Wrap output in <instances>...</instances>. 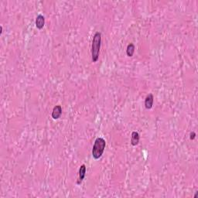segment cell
<instances>
[{
    "mask_svg": "<svg viewBox=\"0 0 198 198\" xmlns=\"http://www.w3.org/2000/svg\"><path fill=\"white\" fill-rule=\"evenodd\" d=\"M101 43H102V34L100 32H96L94 35L92 45H91V59L94 63L98 61L99 57Z\"/></svg>",
    "mask_w": 198,
    "mask_h": 198,
    "instance_id": "cell-1",
    "label": "cell"
},
{
    "mask_svg": "<svg viewBox=\"0 0 198 198\" xmlns=\"http://www.w3.org/2000/svg\"><path fill=\"white\" fill-rule=\"evenodd\" d=\"M106 146V142L103 138H97L95 141L93 149H92V156L95 160H98L102 157Z\"/></svg>",
    "mask_w": 198,
    "mask_h": 198,
    "instance_id": "cell-2",
    "label": "cell"
},
{
    "mask_svg": "<svg viewBox=\"0 0 198 198\" xmlns=\"http://www.w3.org/2000/svg\"><path fill=\"white\" fill-rule=\"evenodd\" d=\"M85 174H86V166L84 164H82L79 169V172H78V179H77V183L81 184L82 183L83 180L84 179L85 177Z\"/></svg>",
    "mask_w": 198,
    "mask_h": 198,
    "instance_id": "cell-3",
    "label": "cell"
},
{
    "mask_svg": "<svg viewBox=\"0 0 198 198\" xmlns=\"http://www.w3.org/2000/svg\"><path fill=\"white\" fill-rule=\"evenodd\" d=\"M62 114V107L60 105H56L54 106V109H53L52 112V118L54 119H58L60 117Z\"/></svg>",
    "mask_w": 198,
    "mask_h": 198,
    "instance_id": "cell-4",
    "label": "cell"
},
{
    "mask_svg": "<svg viewBox=\"0 0 198 198\" xmlns=\"http://www.w3.org/2000/svg\"><path fill=\"white\" fill-rule=\"evenodd\" d=\"M153 102H154V98H153V94H149L146 96L145 99V107L146 109H151L153 108Z\"/></svg>",
    "mask_w": 198,
    "mask_h": 198,
    "instance_id": "cell-5",
    "label": "cell"
},
{
    "mask_svg": "<svg viewBox=\"0 0 198 198\" xmlns=\"http://www.w3.org/2000/svg\"><path fill=\"white\" fill-rule=\"evenodd\" d=\"M44 24H45V18L43 15L40 14L37 16V19H36V26L39 30L44 28Z\"/></svg>",
    "mask_w": 198,
    "mask_h": 198,
    "instance_id": "cell-6",
    "label": "cell"
},
{
    "mask_svg": "<svg viewBox=\"0 0 198 198\" xmlns=\"http://www.w3.org/2000/svg\"><path fill=\"white\" fill-rule=\"evenodd\" d=\"M139 142V134L137 131H132L131 137V144L133 146H137Z\"/></svg>",
    "mask_w": 198,
    "mask_h": 198,
    "instance_id": "cell-7",
    "label": "cell"
},
{
    "mask_svg": "<svg viewBox=\"0 0 198 198\" xmlns=\"http://www.w3.org/2000/svg\"><path fill=\"white\" fill-rule=\"evenodd\" d=\"M134 52H135V46H134L133 44H129L128 46H127L126 48V54L128 57H132L134 54Z\"/></svg>",
    "mask_w": 198,
    "mask_h": 198,
    "instance_id": "cell-8",
    "label": "cell"
},
{
    "mask_svg": "<svg viewBox=\"0 0 198 198\" xmlns=\"http://www.w3.org/2000/svg\"><path fill=\"white\" fill-rule=\"evenodd\" d=\"M195 137H196V133H195L194 131H192L190 133V138L191 140H193L195 138Z\"/></svg>",
    "mask_w": 198,
    "mask_h": 198,
    "instance_id": "cell-9",
    "label": "cell"
},
{
    "mask_svg": "<svg viewBox=\"0 0 198 198\" xmlns=\"http://www.w3.org/2000/svg\"><path fill=\"white\" fill-rule=\"evenodd\" d=\"M196 196H197V192H196V194L194 195V197H196Z\"/></svg>",
    "mask_w": 198,
    "mask_h": 198,
    "instance_id": "cell-10",
    "label": "cell"
}]
</instances>
